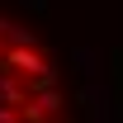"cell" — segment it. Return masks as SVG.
<instances>
[{
  "mask_svg": "<svg viewBox=\"0 0 123 123\" xmlns=\"http://www.w3.org/2000/svg\"><path fill=\"white\" fill-rule=\"evenodd\" d=\"M52 114H62L57 85H38V90H33V104L24 109V118H52Z\"/></svg>",
  "mask_w": 123,
  "mask_h": 123,
  "instance_id": "obj_1",
  "label": "cell"
},
{
  "mask_svg": "<svg viewBox=\"0 0 123 123\" xmlns=\"http://www.w3.org/2000/svg\"><path fill=\"white\" fill-rule=\"evenodd\" d=\"M0 38H5V33H0ZM0 57H5V43H0Z\"/></svg>",
  "mask_w": 123,
  "mask_h": 123,
  "instance_id": "obj_2",
  "label": "cell"
}]
</instances>
